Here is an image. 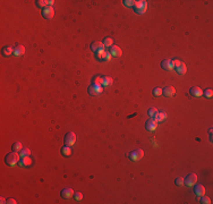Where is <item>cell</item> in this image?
<instances>
[{
	"instance_id": "obj_1",
	"label": "cell",
	"mask_w": 213,
	"mask_h": 204,
	"mask_svg": "<svg viewBox=\"0 0 213 204\" xmlns=\"http://www.w3.org/2000/svg\"><path fill=\"white\" fill-rule=\"evenodd\" d=\"M21 155L18 154V152H13L11 153H8L6 156H5V162L7 166H9V167H15L17 163L19 162V160H21Z\"/></svg>"
},
{
	"instance_id": "obj_2",
	"label": "cell",
	"mask_w": 213,
	"mask_h": 204,
	"mask_svg": "<svg viewBox=\"0 0 213 204\" xmlns=\"http://www.w3.org/2000/svg\"><path fill=\"white\" fill-rule=\"evenodd\" d=\"M134 10H135V13L136 14H139V15H142V14H144L146 9H148V2L145 1V0H139V1H135L134 2Z\"/></svg>"
},
{
	"instance_id": "obj_3",
	"label": "cell",
	"mask_w": 213,
	"mask_h": 204,
	"mask_svg": "<svg viewBox=\"0 0 213 204\" xmlns=\"http://www.w3.org/2000/svg\"><path fill=\"white\" fill-rule=\"evenodd\" d=\"M143 156H144V151H143L142 149H136V150L132 151V152L128 154V158H129L132 161H139V160H141Z\"/></svg>"
},
{
	"instance_id": "obj_4",
	"label": "cell",
	"mask_w": 213,
	"mask_h": 204,
	"mask_svg": "<svg viewBox=\"0 0 213 204\" xmlns=\"http://www.w3.org/2000/svg\"><path fill=\"white\" fill-rule=\"evenodd\" d=\"M96 59L100 61L110 60V59H111V54H110V52L108 50H106V48H104V49H102V50L96 52Z\"/></svg>"
},
{
	"instance_id": "obj_5",
	"label": "cell",
	"mask_w": 213,
	"mask_h": 204,
	"mask_svg": "<svg viewBox=\"0 0 213 204\" xmlns=\"http://www.w3.org/2000/svg\"><path fill=\"white\" fill-rule=\"evenodd\" d=\"M196 183H197V175H195V173H189L184 179V184L186 186H188V187H193Z\"/></svg>"
},
{
	"instance_id": "obj_6",
	"label": "cell",
	"mask_w": 213,
	"mask_h": 204,
	"mask_svg": "<svg viewBox=\"0 0 213 204\" xmlns=\"http://www.w3.org/2000/svg\"><path fill=\"white\" fill-rule=\"evenodd\" d=\"M65 143L68 146H73L76 143V135L74 132H68L65 136Z\"/></svg>"
},
{
	"instance_id": "obj_7",
	"label": "cell",
	"mask_w": 213,
	"mask_h": 204,
	"mask_svg": "<svg viewBox=\"0 0 213 204\" xmlns=\"http://www.w3.org/2000/svg\"><path fill=\"white\" fill-rule=\"evenodd\" d=\"M42 16L45 20H51L53 16H54V10L51 6H47L45 8L42 9Z\"/></svg>"
},
{
	"instance_id": "obj_8",
	"label": "cell",
	"mask_w": 213,
	"mask_h": 204,
	"mask_svg": "<svg viewBox=\"0 0 213 204\" xmlns=\"http://www.w3.org/2000/svg\"><path fill=\"white\" fill-rule=\"evenodd\" d=\"M87 91H88V94H91V95H99V94H101L102 91H103V89H102V86H99V85H90L88 86V89H87Z\"/></svg>"
},
{
	"instance_id": "obj_9",
	"label": "cell",
	"mask_w": 213,
	"mask_h": 204,
	"mask_svg": "<svg viewBox=\"0 0 213 204\" xmlns=\"http://www.w3.org/2000/svg\"><path fill=\"white\" fill-rule=\"evenodd\" d=\"M157 127H158V122H155L153 118H151V119H149L148 122H145V128L149 132H154L157 129Z\"/></svg>"
},
{
	"instance_id": "obj_10",
	"label": "cell",
	"mask_w": 213,
	"mask_h": 204,
	"mask_svg": "<svg viewBox=\"0 0 213 204\" xmlns=\"http://www.w3.org/2000/svg\"><path fill=\"white\" fill-rule=\"evenodd\" d=\"M110 54L112 56V57H116V58H119V57H121V54H123V51L121 49L118 47V45H112V47H110Z\"/></svg>"
},
{
	"instance_id": "obj_11",
	"label": "cell",
	"mask_w": 213,
	"mask_h": 204,
	"mask_svg": "<svg viewBox=\"0 0 213 204\" xmlns=\"http://www.w3.org/2000/svg\"><path fill=\"white\" fill-rule=\"evenodd\" d=\"M162 94L167 98H171L176 94V90L173 86H166L164 89H162Z\"/></svg>"
},
{
	"instance_id": "obj_12",
	"label": "cell",
	"mask_w": 213,
	"mask_h": 204,
	"mask_svg": "<svg viewBox=\"0 0 213 204\" xmlns=\"http://www.w3.org/2000/svg\"><path fill=\"white\" fill-rule=\"evenodd\" d=\"M161 67L164 69V71H172L173 69V65H172V61L170 59H164V60L161 61Z\"/></svg>"
},
{
	"instance_id": "obj_13",
	"label": "cell",
	"mask_w": 213,
	"mask_h": 204,
	"mask_svg": "<svg viewBox=\"0 0 213 204\" xmlns=\"http://www.w3.org/2000/svg\"><path fill=\"white\" fill-rule=\"evenodd\" d=\"M189 93L194 98H200V96L203 95V91L201 90V87H198V86H193L192 89L189 90Z\"/></svg>"
},
{
	"instance_id": "obj_14",
	"label": "cell",
	"mask_w": 213,
	"mask_h": 204,
	"mask_svg": "<svg viewBox=\"0 0 213 204\" xmlns=\"http://www.w3.org/2000/svg\"><path fill=\"white\" fill-rule=\"evenodd\" d=\"M91 49H92V51H94V52L96 53L97 51L104 49V45H103V43H102V42H100V41H94V42L91 44Z\"/></svg>"
},
{
	"instance_id": "obj_15",
	"label": "cell",
	"mask_w": 213,
	"mask_h": 204,
	"mask_svg": "<svg viewBox=\"0 0 213 204\" xmlns=\"http://www.w3.org/2000/svg\"><path fill=\"white\" fill-rule=\"evenodd\" d=\"M24 53H25V47L22 45V44H17L14 49V54L16 57H22Z\"/></svg>"
},
{
	"instance_id": "obj_16",
	"label": "cell",
	"mask_w": 213,
	"mask_h": 204,
	"mask_svg": "<svg viewBox=\"0 0 213 204\" xmlns=\"http://www.w3.org/2000/svg\"><path fill=\"white\" fill-rule=\"evenodd\" d=\"M74 193L75 192L70 187H67V188H64L60 194H61V197H64V198H70L74 195Z\"/></svg>"
},
{
	"instance_id": "obj_17",
	"label": "cell",
	"mask_w": 213,
	"mask_h": 204,
	"mask_svg": "<svg viewBox=\"0 0 213 204\" xmlns=\"http://www.w3.org/2000/svg\"><path fill=\"white\" fill-rule=\"evenodd\" d=\"M166 118H167V113L164 111H158L155 113V116L153 117V119L157 122H163V120H166Z\"/></svg>"
},
{
	"instance_id": "obj_18",
	"label": "cell",
	"mask_w": 213,
	"mask_h": 204,
	"mask_svg": "<svg viewBox=\"0 0 213 204\" xmlns=\"http://www.w3.org/2000/svg\"><path fill=\"white\" fill-rule=\"evenodd\" d=\"M19 167H30L31 164H32V159L30 158V156H25V158H22L21 160H19Z\"/></svg>"
},
{
	"instance_id": "obj_19",
	"label": "cell",
	"mask_w": 213,
	"mask_h": 204,
	"mask_svg": "<svg viewBox=\"0 0 213 204\" xmlns=\"http://www.w3.org/2000/svg\"><path fill=\"white\" fill-rule=\"evenodd\" d=\"M195 186V185H194ZM194 192L196 194V196H202V195H205V187L203 185H196L194 187Z\"/></svg>"
},
{
	"instance_id": "obj_20",
	"label": "cell",
	"mask_w": 213,
	"mask_h": 204,
	"mask_svg": "<svg viewBox=\"0 0 213 204\" xmlns=\"http://www.w3.org/2000/svg\"><path fill=\"white\" fill-rule=\"evenodd\" d=\"M102 81H103L102 76L95 75V76H93V77H92V80H91V84H92V85H99V86H102Z\"/></svg>"
},
{
	"instance_id": "obj_21",
	"label": "cell",
	"mask_w": 213,
	"mask_h": 204,
	"mask_svg": "<svg viewBox=\"0 0 213 204\" xmlns=\"http://www.w3.org/2000/svg\"><path fill=\"white\" fill-rule=\"evenodd\" d=\"M1 53H2V56L8 57V56H10L11 53H14V49H13V47H10V45L3 47V48H2V51H1Z\"/></svg>"
},
{
	"instance_id": "obj_22",
	"label": "cell",
	"mask_w": 213,
	"mask_h": 204,
	"mask_svg": "<svg viewBox=\"0 0 213 204\" xmlns=\"http://www.w3.org/2000/svg\"><path fill=\"white\" fill-rule=\"evenodd\" d=\"M176 71L179 74V75H184V74H186V71H187V67H186V65L184 64V62H181L179 66H177L176 68Z\"/></svg>"
},
{
	"instance_id": "obj_23",
	"label": "cell",
	"mask_w": 213,
	"mask_h": 204,
	"mask_svg": "<svg viewBox=\"0 0 213 204\" xmlns=\"http://www.w3.org/2000/svg\"><path fill=\"white\" fill-rule=\"evenodd\" d=\"M102 78H103V81H102V86H110V85L112 84V82H113V80H112L110 76H103Z\"/></svg>"
},
{
	"instance_id": "obj_24",
	"label": "cell",
	"mask_w": 213,
	"mask_h": 204,
	"mask_svg": "<svg viewBox=\"0 0 213 204\" xmlns=\"http://www.w3.org/2000/svg\"><path fill=\"white\" fill-rule=\"evenodd\" d=\"M11 149H13V151H14V152H21L22 149H23V145H22L21 142H15L14 144H13Z\"/></svg>"
},
{
	"instance_id": "obj_25",
	"label": "cell",
	"mask_w": 213,
	"mask_h": 204,
	"mask_svg": "<svg viewBox=\"0 0 213 204\" xmlns=\"http://www.w3.org/2000/svg\"><path fill=\"white\" fill-rule=\"evenodd\" d=\"M61 153L64 154L65 156H69L70 154H72V149H70V146H68V145H65L61 147Z\"/></svg>"
},
{
	"instance_id": "obj_26",
	"label": "cell",
	"mask_w": 213,
	"mask_h": 204,
	"mask_svg": "<svg viewBox=\"0 0 213 204\" xmlns=\"http://www.w3.org/2000/svg\"><path fill=\"white\" fill-rule=\"evenodd\" d=\"M36 2V6L38 7H40V8H45L47 6H49V1H47V0H38V1H35Z\"/></svg>"
},
{
	"instance_id": "obj_27",
	"label": "cell",
	"mask_w": 213,
	"mask_h": 204,
	"mask_svg": "<svg viewBox=\"0 0 213 204\" xmlns=\"http://www.w3.org/2000/svg\"><path fill=\"white\" fill-rule=\"evenodd\" d=\"M102 43H103L104 48H109V47H112V45H113V40H112L111 38H106Z\"/></svg>"
},
{
	"instance_id": "obj_28",
	"label": "cell",
	"mask_w": 213,
	"mask_h": 204,
	"mask_svg": "<svg viewBox=\"0 0 213 204\" xmlns=\"http://www.w3.org/2000/svg\"><path fill=\"white\" fill-rule=\"evenodd\" d=\"M19 155H21V158L30 156V155H31V151H30V149H27V147H25V149H22V151L19 152Z\"/></svg>"
},
{
	"instance_id": "obj_29",
	"label": "cell",
	"mask_w": 213,
	"mask_h": 204,
	"mask_svg": "<svg viewBox=\"0 0 213 204\" xmlns=\"http://www.w3.org/2000/svg\"><path fill=\"white\" fill-rule=\"evenodd\" d=\"M201 197V200H200V202L202 204H211V198L210 197H207V196H205V195H202V196H200Z\"/></svg>"
},
{
	"instance_id": "obj_30",
	"label": "cell",
	"mask_w": 213,
	"mask_h": 204,
	"mask_svg": "<svg viewBox=\"0 0 213 204\" xmlns=\"http://www.w3.org/2000/svg\"><path fill=\"white\" fill-rule=\"evenodd\" d=\"M203 95L205 96V98H212V95H213V91H212V89H207V90H205V91L203 92Z\"/></svg>"
},
{
	"instance_id": "obj_31",
	"label": "cell",
	"mask_w": 213,
	"mask_h": 204,
	"mask_svg": "<svg viewBox=\"0 0 213 204\" xmlns=\"http://www.w3.org/2000/svg\"><path fill=\"white\" fill-rule=\"evenodd\" d=\"M152 94H153L154 96H160V95L162 94V89H161V87H155V89H153Z\"/></svg>"
},
{
	"instance_id": "obj_32",
	"label": "cell",
	"mask_w": 213,
	"mask_h": 204,
	"mask_svg": "<svg viewBox=\"0 0 213 204\" xmlns=\"http://www.w3.org/2000/svg\"><path fill=\"white\" fill-rule=\"evenodd\" d=\"M134 2L135 1H133V0H124L123 1L124 6H126V7H134Z\"/></svg>"
},
{
	"instance_id": "obj_33",
	"label": "cell",
	"mask_w": 213,
	"mask_h": 204,
	"mask_svg": "<svg viewBox=\"0 0 213 204\" xmlns=\"http://www.w3.org/2000/svg\"><path fill=\"white\" fill-rule=\"evenodd\" d=\"M175 184H176L177 186H181V185H184V178H182V177H177V178H176V180H175Z\"/></svg>"
},
{
	"instance_id": "obj_34",
	"label": "cell",
	"mask_w": 213,
	"mask_h": 204,
	"mask_svg": "<svg viewBox=\"0 0 213 204\" xmlns=\"http://www.w3.org/2000/svg\"><path fill=\"white\" fill-rule=\"evenodd\" d=\"M74 197L76 201H81L83 198V194L81 193V192H76V193H74Z\"/></svg>"
},
{
	"instance_id": "obj_35",
	"label": "cell",
	"mask_w": 213,
	"mask_h": 204,
	"mask_svg": "<svg viewBox=\"0 0 213 204\" xmlns=\"http://www.w3.org/2000/svg\"><path fill=\"white\" fill-rule=\"evenodd\" d=\"M158 112V110H157V108H151V109H149V116L150 117H154L155 116V113Z\"/></svg>"
},
{
	"instance_id": "obj_36",
	"label": "cell",
	"mask_w": 213,
	"mask_h": 204,
	"mask_svg": "<svg viewBox=\"0 0 213 204\" xmlns=\"http://www.w3.org/2000/svg\"><path fill=\"white\" fill-rule=\"evenodd\" d=\"M172 61V65H173V68H176L177 66H179L181 64V61L180 60H178V59H173V60H171Z\"/></svg>"
},
{
	"instance_id": "obj_37",
	"label": "cell",
	"mask_w": 213,
	"mask_h": 204,
	"mask_svg": "<svg viewBox=\"0 0 213 204\" xmlns=\"http://www.w3.org/2000/svg\"><path fill=\"white\" fill-rule=\"evenodd\" d=\"M7 203L8 204H16L17 202H16V200H14V198H8V200H7Z\"/></svg>"
},
{
	"instance_id": "obj_38",
	"label": "cell",
	"mask_w": 213,
	"mask_h": 204,
	"mask_svg": "<svg viewBox=\"0 0 213 204\" xmlns=\"http://www.w3.org/2000/svg\"><path fill=\"white\" fill-rule=\"evenodd\" d=\"M0 201H1V203H2V204H3V203H7V201H6V200H5L3 197H1V198H0Z\"/></svg>"
},
{
	"instance_id": "obj_39",
	"label": "cell",
	"mask_w": 213,
	"mask_h": 204,
	"mask_svg": "<svg viewBox=\"0 0 213 204\" xmlns=\"http://www.w3.org/2000/svg\"><path fill=\"white\" fill-rule=\"evenodd\" d=\"M53 3H54V1H53V0H50V1H49V6H51V7H52Z\"/></svg>"
}]
</instances>
